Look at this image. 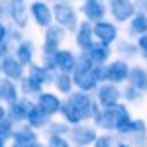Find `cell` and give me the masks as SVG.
Here are the masks:
<instances>
[{
  "mask_svg": "<svg viewBox=\"0 0 147 147\" xmlns=\"http://www.w3.org/2000/svg\"><path fill=\"white\" fill-rule=\"evenodd\" d=\"M131 12H134V8H131V4H129L127 0H116V2H114V14H116L118 20L129 18Z\"/></svg>",
  "mask_w": 147,
  "mask_h": 147,
  "instance_id": "1",
  "label": "cell"
},
{
  "mask_svg": "<svg viewBox=\"0 0 147 147\" xmlns=\"http://www.w3.org/2000/svg\"><path fill=\"white\" fill-rule=\"evenodd\" d=\"M131 80H134V86L137 90H147V73L141 69H136L131 73Z\"/></svg>",
  "mask_w": 147,
  "mask_h": 147,
  "instance_id": "2",
  "label": "cell"
},
{
  "mask_svg": "<svg viewBox=\"0 0 147 147\" xmlns=\"http://www.w3.org/2000/svg\"><path fill=\"white\" fill-rule=\"evenodd\" d=\"M96 34L100 35V39H104V41H112L114 35H116V30H114V26H110V24H100L96 28Z\"/></svg>",
  "mask_w": 147,
  "mask_h": 147,
  "instance_id": "3",
  "label": "cell"
},
{
  "mask_svg": "<svg viewBox=\"0 0 147 147\" xmlns=\"http://www.w3.org/2000/svg\"><path fill=\"white\" fill-rule=\"evenodd\" d=\"M131 32L134 34H147V18L145 16H136V20L131 22Z\"/></svg>",
  "mask_w": 147,
  "mask_h": 147,
  "instance_id": "4",
  "label": "cell"
},
{
  "mask_svg": "<svg viewBox=\"0 0 147 147\" xmlns=\"http://www.w3.org/2000/svg\"><path fill=\"white\" fill-rule=\"evenodd\" d=\"M125 75H127V67H125L124 63H116V65H114L112 67V77L114 79H124Z\"/></svg>",
  "mask_w": 147,
  "mask_h": 147,
  "instance_id": "5",
  "label": "cell"
},
{
  "mask_svg": "<svg viewBox=\"0 0 147 147\" xmlns=\"http://www.w3.org/2000/svg\"><path fill=\"white\" fill-rule=\"evenodd\" d=\"M116 94H118V92L114 90V88H104V90H102V100L114 102V100H116Z\"/></svg>",
  "mask_w": 147,
  "mask_h": 147,
  "instance_id": "6",
  "label": "cell"
},
{
  "mask_svg": "<svg viewBox=\"0 0 147 147\" xmlns=\"http://www.w3.org/2000/svg\"><path fill=\"white\" fill-rule=\"evenodd\" d=\"M86 12L90 14L92 18H98V16L102 14V8L98 6V4H94V2H92V4H88V6H86Z\"/></svg>",
  "mask_w": 147,
  "mask_h": 147,
  "instance_id": "7",
  "label": "cell"
},
{
  "mask_svg": "<svg viewBox=\"0 0 147 147\" xmlns=\"http://www.w3.org/2000/svg\"><path fill=\"white\" fill-rule=\"evenodd\" d=\"M139 47H141L143 51H147V34L141 35V39H139Z\"/></svg>",
  "mask_w": 147,
  "mask_h": 147,
  "instance_id": "8",
  "label": "cell"
}]
</instances>
